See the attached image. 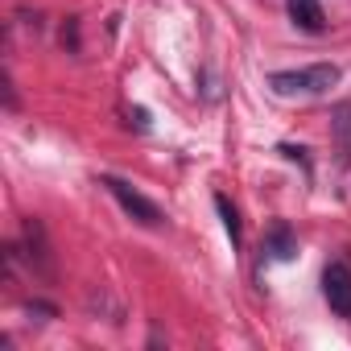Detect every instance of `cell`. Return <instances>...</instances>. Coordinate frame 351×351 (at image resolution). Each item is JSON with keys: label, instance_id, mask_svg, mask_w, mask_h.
<instances>
[{"label": "cell", "instance_id": "1", "mask_svg": "<svg viewBox=\"0 0 351 351\" xmlns=\"http://www.w3.org/2000/svg\"><path fill=\"white\" fill-rule=\"evenodd\" d=\"M339 79H343V71L335 62H314V66H302V71H273L269 87L277 95H326Z\"/></svg>", "mask_w": 351, "mask_h": 351}, {"label": "cell", "instance_id": "2", "mask_svg": "<svg viewBox=\"0 0 351 351\" xmlns=\"http://www.w3.org/2000/svg\"><path fill=\"white\" fill-rule=\"evenodd\" d=\"M104 186L112 191V199L120 203V211L124 215H132L136 223H145V228H161L165 223V215H161V207L153 203V199H145L132 182H124V178H116V173H104Z\"/></svg>", "mask_w": 351, "mask_h": 351}, {"label": "cell", "instance_id": "3", "mask_svg": "<svg viewBox=\"0 0 351 351\" xmlns=\"http://www.w3.org/2000/svg\"><path fill=\"white\" fill-rule=\"evenodd\" d=\"M322 298L339 318H351V265L330 261L322 269Z\"/></svg>", "mask_w": 351, "mask_h": 351}, {"label": "cell", "instance_id": "4", "mask_svg": "<svg viewBox=\"0 0 351 351\" xmlns=\"http://www.w3.org/2000/svg\"><path fill=\"white\" fill-rule=\"evenodd\" d=\"M21 240H25V256H29V265L42 273V277H50L54 273V256H50V240H46V228H42V219H25V228H21Z\"/></svg>", "mask_w": 351, "mask_h": 351}, {"label": "cell", "instance_id": "5", "mask_svg": "<svg viewBox=\"0 0 351 351\" xmlns=\"http://www.w3.org/2000/svg\"><path fill=\"white\" fill-rule=\"evenodd\" d=\"M289 21L302 34H322L326 29V13H322V0H285Z\"/></svg>", "mask_w": 351, "mask_h": 351}, {"label": "cell", "instance_id": "6", "mask_svg": "<svg viewBox=\"0 0 351 351\" xmlns=\"http://www.w3.org/2000/svg\"><path fill=\"white\" fill-rule=\"evenodd\" d=\"M261 252H265V261H293L298 256V240H293L289 223H273L265 244H261Z\"/></svg>", "mask_w": 351, "mask_h": 351}, {"label": "cell", "instance_id": "7", "mask_svg": "<svg viewBox=\"0 0 351 351\" xmlns=\"http://www.w3.org/2000/svg\"><path fill=\"white\" fill-rule=\"evenodd\" d=\"M330 128H335V161L347 169L351 165V104H339L335 108Z\"/></svg>", "mask_w": 351, "mask_h": 351}, {"label": "cell", "instance_id": "8", "mask_svg": "<svg viewBox=\"0 0 351 351\" xmlns=\"http://www.w3.org/2000/svg\"><path fill=\"white\" fill-rule=\"evenodd\" d=\"M215 211H219V219H223V232H228L232 248H240V240H244V228H240V211L232 207V199H228V195H215Z\"/></svg>", "mask_w": 351, "mask_h": 351}, {"label": "cell", "instance_id": "9", "mask_svg": "<svg viewBox=\"0 0 351 351\" xmlns=\"http://www.w3.org/2000/svg\"><path fill=\"white\" fill-rule=\"evenodd\" d=\"M128 120H132L136 128H149V112H145V108H132V112H128Z\"/></svg>", "mask_w": 351, "mask_h": 351}, {"label": "cell", "instance_id": "10", "mask_svg": "<svg viewBox=\"0 0 351 351\" xmlns=\"http://www.w3.org/2000/svg\"><path fill=\"white\" fill-rule=\"evenodd\" d=\"M281 153H285V157H293V161H302V165H306V149H298V145H281Z\"/></svg>", "mask_w": 351, "mask_h": 351}]
</instances>
